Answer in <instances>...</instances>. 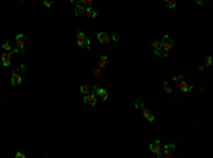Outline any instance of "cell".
<instances>
[{
  "label": "cell",
  "instance_id": "cell-2",
  "mask_svg": "<svg viewBox=\"0 0 213 158\" xmlns=\"http://www.w3.org/2000/svg\"><path fill=\"white\" fill-rule=\"evenodd\" d=\"M149 150H151V153H152L153 155L162 157V145H161L159 140H153V141L149 144Z\"/></svg>",
  "mask_w": 213,
  "mask_h": 158
},
{
  "label": "cell",
  "instance_id": "cell-28",
  "mask_svg": "<svg viewBox=\"0 0 213 158\" xmlns=\"http://www.w3.org/2000/svg\"><path fill=\"white\" fill-rule=\"evenodd\" d=\"M43 5L46 6V7H51V6H53V0H44Z\"/></svg>",
  "mask_w": 213,
  "mask_h": 158
},
{
  "label": "cell",
  "instance_id": "cell-11",
  "mask_svg": "<svg viewBox=\"0 0 213 158\" xmlns=\"http://www.w3.org/2000/svg\"><path fill=\"white\" fill-rule=\"evenodd\" d=\"M178 86H179V90L182 91V93H189V91H192V88H193V86H192V84H188L185 80L180 81Z\"/></svg>",
  "mask_w": 213,
  "mask_h": 158
},
{
  "label": "cell",
  "instance_id": "cell-18",
  "mask_svg": "<svg viewBox=\"0 0 213 158\" xmlns=\"http://www.w3.org/2000/svg\"><path fill=\"white\" fill-rule=\"evenodd\" d=\"M172 80L176 83V84H179L180 81H183L185 80V74H179V76H175V77H172Z\"/></svg>",
  "mask_w": 213,
  "mask_h": 158
},
{
  "label": "cell",
  "instance_id": "cell-12",
  "mask_svg": "<svg viewBox=\"0 0 213 158\" xmlns=\"http://www.w3.org/2000/svg\"><path fill=\"white\" fill-rule=\"evenodd\" d=\"M1 63H3V65H4V67L10 65V63H11V53H10V51H6V53H3V54H1Z\"/></svg>",
  "mask_w": 213,
  "mask_h": 158
},
{
  "label": "cell",
  "instance_id": "cell-8",
  "mask_svg": "<svg viewBox=\"0 0 213 158\" xmlns=\"http://www.w3.org/2000/svg\"><path fill=\"white\" fill-rule=\"evenodd\" d=\"M91 88L97 91V96H98V97H101L102 100H108V91H107L105 88H99V87H97V86H91Z\"/></svg>",
  "mask_w": 213,
  "mask_h": 158
},
{
  "label": "cell",
  "instance_id": "cell-31",
  "mask_svg": "<svg viewBox=\"0 0 213 158\" xmlns=\"http://www.w3.org/2000/svg\"><path fill=\"white\" fill-rule=\"evenodd\" d=\"M71 3H72V5H77V3H80V2H81V0H70Z\"/></svg>",
  "mask_w": 213,
  "mask_h": 158
},
{
  "label": "cell",
  "instance_id": "cell-17",
  "mask_svg": "<svg viewBox=\"0 0 213 158\" xmlns=\"http://www.w3.org/2000/svg\"><path fill=\"white\" fill-rule=\"evenodd\" d=\"M93 76L95 77V78H101V77H102V68H99V67H97V68H94V71H93Z\"/></svg>",
  "mask_w": 213,
  "mask_h": 158
},
{
  "label": "cell",
  "instance_id": "cell-19",
  "mask_svg": "<svg viewBox=\"0 0 213 158\" xmlns=\"http://www.w3.org/2000/svg\"><path fill=\"white\" fill-rule=\"evenodd\" d=\"M165 3L168 6V9H175L176 7V0H165Z\"/></svg>",
  "mask_w": 213,
  "mask_h": 158
},
{
  "label": "cell",
  "instance_id": "cell-27",
  "mask_svg": "<svg viewBox=\"0 0 213 158\" xmlns=\"http://www.w3.org/2000/svg\"><path fill=\"white\" fill-rule=\"evenodd\" d=\"M152 47H153V50L159 49V47H161V41H159V40H153V41H152Z\"/></svg>",
  "mask_w": 213,
  "mask_h": 158
},
{
  "label": "cell",
  "instance_id": "cell-5",
  "mask_svg": "<svg viewBox=\"0 0 213 158\" xmlns=\"http://www.w3.org/2000/svg\"><path fill=\"white\" fill-rule=\"evenodd\" d=\"M164 153H162V155L166 158H172V155H173V151H175V144H166L164 148Z\"/></svg>",
  "mask_w": 213,
  "mask_h": 158
},
{
  "label": "cell",
  "instance_id": "cell-30",
  "mask_svg": "<svg viewBox=\"0 0 213 158\" xmlns=\"http://www.w3.org/2000/svg\"><path fill=\"white\" fill-rule=\"evenodd\" d=\"M196 3L202 6V5H205V3H206V0H196Z\"/></svg>",
  "mask_w": 213,
  "mask_h": 158
},
{
  "label": "cell",
  "instance_id": "cell-4",
  "mask_svg": "<svg viewBox=\"0 0 213 158\" xmlns=\"http://www.w3.org/2000/svg\"><path fill=\"white\" fill-rule=\"evenodd\" d=\"M24 34H17L16 38H14V46H16V49H19L20 53H24Z\"/></svg>",
  "mask_w": 213,
  "mask_h": 158
},
{
  "label": "cell",
  "instance_id": "cell-9",
  "mask_svg": "<svg viewBox=\"0 0 213 158\" xmlns=\"http://www.w3.org/2000/svg\"><path fill=\"white\" fill-rule=\"evenodd\" d=\"M22 81H23L22 76L16 70L11 71V86H19V84H22Z\"/></svg>",
  "mask_w": 213,
  "mask_h": 158
},
{
  "label": "cell",
  "instance_id": "cell-22",
  "mask_svg": "<svg viewBox=\"0 0 213 158\" xmlns=\"http://www.w3.org/2000/svg\"><path fill=\"white\" fill-rule=\"evenodd\" d=\"M1 47H3V50H4V51H10V53H11V44H10V41H6V43L1 46Z\"/></svg>",
  "mask_w": 213,
  "mask_h": 158
},
{
  "label": "cell",
  "instance_id": "cell-14",
  "mask_svg": "<svg viewBox=\"0 0 213 158\" xmlns=\"http://www.w3.org/2000/svg\"><path fill=\"white\" fill-rule=\"evenodd\" d=\"M84 14H85V17H87V19H95V17L98 16V11L95 10V9H91V7H88Z\"/></svg>",
  "mask_w": 213,
  "mask_h": 158
},
{
  "label": "cell",
  "instance_id": "cell-29",
  "mask_svg": "<svg viewBox=\"0 0 213 158\" xmlns=\"http://www.w3.org/2000/svg\"><path fill=\"white\" fill-rule=\"evenodd\" d=\"M16 158H26V154H23V153H17V154H16Z\"/></svg>",
  "mask_w": 213,
  "mask_h": 158
},
{
  "label": "cell",
  "instance_id": "cell-24",
  "mask_svg": "<svg viewBox=\"0 0 213 158\" xmlns=\"http://www.w3.org/2000/svg\"><path fill=\"white\" fill-rule=\"evenodd\" d=\"M109 37H111V40H112V41H120V38H121L118 33H112Z\"/></svg>",
  "mask_w": 213,
  "mask_h": 158
},
{
  "label": "cell",
  "instance_id": "cell-16",
  "mask_svg": "<svg viewBox=\"0 0 213 158\" xmlns=\"http://www.w3.org/2000/svg\"><path fill=\"white\" fill-rule=\"evenodd\" d=\"M80 93H81V94L91 93V87H90L88 84H82V86H80Z\"/></svg>",
  "mask_w": 213,
  "mask_h": 158
},
{
  "label": "cell",
  "instance_id": "cell-26",
  "mask_svg": "<svg viewBox=\"0 0 213 158\" xmlns=\"http://www.w3.org/2000/svg\"><path fill=\"white\" fill-rule=\"evenodd\" d=\"M142 105H145V104L141 103V100H135V104H134L135 108H142Z\"/></svg>",
  "mask_w": 213,
  "mask_h": 158
},
{
  "label": "cell",
  "instance_id": "cell-13",
  "mask_svg": "<svg viewBox=\"0 0 213 158\" xmlns=\"http://www.w3.org/2000/svg\"><path fill=\"white\" fill-rule=\"evenodd\" d=\"M84 13H85V7H84L81 3H77L75 9H74V14H75L77 17H80V16H82Z\"/></svg>",
  "mask_w": 213,
  "mask_h": 158
},
{
  "label": "cell",
  "instance_id": "cell-21",
  "mask_svg": "<svg viewBox=\"0 0 213 158\" xmlns=\"http://www.w3.org/2000/svg\"><path fill=\"white\" fill-rule=\"evenodd\" d=\"M80 3H81L85 9H88V7H91V5H93V0H81Z\"/></svg>",
  "mask_w": 213,
  "mask_h": 158
},
{
  "label": "cell",
  "instance_id": "cell-10",
  "mask_svg": "<svg viewBox=\"0 0 213 158\" xmlns=\"http://www.w3.org/2000/svg\"><path fill=\"white\" fill-rule=\"evenodd\" d=\"M141 110H142V114H143V117H145L148 121H151V123H153V121H155V115L152 114V111H151V110L146 108L145 105H142Z\"/></svg>",
  "mask_w": 213,
  "mask_h": 158
},
{
  "label": "cell",
  "instance_id": "cell-3",
  "mask_svg": "<svg viewBox=\"0 0 213 158\" xmlns=\"http://www.w3.org/2000/svg\"><path fill=\"white\" fill-rule=\"evenodd\" d=\"M172 47H173V40L169 36H164L161 40V49L165 50V51H170Z\"/></svg>",
  "mask_w": 213,
  "mask_h": 158
},
{
  "label": "cell",
  "instance_id": "cell-32",
  "mask_svg": "<svg viewBox=\"0 0 213 158\" xmlns=\"http://www.w3.org/2000/svg\"><path fill=\"white\" fill-rule=\"evenodd\" d=\"M20 2H26V0H20Z\"/></svg>",
  "mask_w": 213,
  "mask_h": 158
},
{
  "label": "cell",
  "instance_id": "cell-6",
  "mask_svg": "<svg viewBox=\"0 0 213 158\" xmlns=\"http://www.w3.org/2000/svg\"><path fill=\"white\" fill-rule=\"evenodd\" d=\"M97 38H98L99 43H102L104 46H108L109 41H111V37H109V34H107V33H104V32L98 33V34H97Z\"/></svg>",
  "mask_w": 213,
  "mask_h": 158
},
{
  "label": "cell",
  "instance_id": "cell-1",
  "mask_svg": "<svg viewBox=\"0 0 213 158\" xmlns=\"http://www.w3.org/2000/svg\"><path fill=\"white\" fill-rule=\"evenodd\" d=\"M77 44L80 47H85V49H90L91 47V41L87 38V36L82 32H77Z\"/></svg>",
  "mask_w": 213,
  "mask_h": 158
},
{
  "label": "cell",
  "instance_id": "cell-20",
  "mask_svg": "<svg viewBox=\"0 0 213 158\" xmlns=\"http://www.w3.org/2000/svg\"><path fill=\"white\" fill-rule=\"evenodd\" d=\"M162 86H164V93L165 94H172V88L168 87V81H164L162 83Z\"/></svg>",
  "mask_w": 213,
  "mask_h": 158
},
{
  "label": "cell",
  "instance_id": "cell-25",
  "mask_svg": "<svg viewBox=\"0 0 213 158\" xmlns=\"http://www.w3.org/2000/svg\"><path fill=\"white\" fill-rule=\"evenodd\" d=\"M212 64V56H208L206 59H205V67H208V65Z\"/></svg>",
  "mask_w": 213,
  "mask_h": 158
},
{
  "label": "cell",
  "instance_id": "cell-15",
  "mask_svg": "<svg viewBox=\"0 0 213 158\" xmlns=\"http://www.w3.org/2000/svg\"><path fill=\"white\" fill-rule=\"evenodd\" d=\"M108 64V56H101L98 60V67L99 68H105V65Z\"/></svg>",
  "mask_w": 213,
  "mask_h": 158
},
{
  "label": "cell",
  "instance_id": "cell-7",
  "mask_svg": "<svg viewBox=\"0 0 213 158\" xmlns=\"http://www.w3.org/2000/svg\"><path fill=\"white\" fill-rule=\"evenodd\" d=\"M84 103L91 104V105H95V104H97V96H95L94 93L84 94Z\"/></svg>",
  "mask_w": 213,
  "mask_h": 158
},
{
  "label": "cell",
  "instance_id": "cell-23",
  "mask_svg": "<svg viewBox=\"0 0 213 158\" xmlns=\"http://www.w3.org/2000/svg\"><path fill=\"white\" fill-rule=\"evenodd\" d=\"M26 68H27V67H26V64H19V65H17V68H16V71H17V73H24V71H26Z\"/></svg>",
  "mask_w": 213,
  "mask_h": 158
}]
</instances>
